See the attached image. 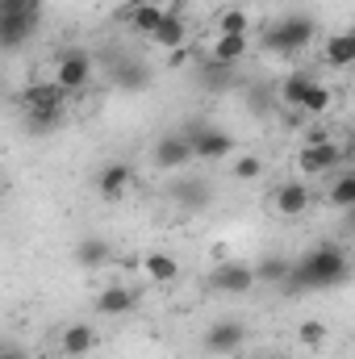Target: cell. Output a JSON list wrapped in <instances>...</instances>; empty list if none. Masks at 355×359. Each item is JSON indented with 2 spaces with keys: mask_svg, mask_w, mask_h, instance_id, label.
Listing matches in <instances>:
<instances>
[{
  "mask_svg": "<svg viewBox=\"0 0 355 359\" xmlns=\"http://www.w3.org/2000/svg\"><path fill=\"white\" fill-rule=\"evenodd\" d=\"M347 255H343V247H335V243H322V247H314L305 259H297L293 271H288V288H301V292H318V288H335V284H343L347 280Z\"/></svg>",
  "mask_w": 355,
  "mask_h": 359,
  "instance_id": "6da1fadb",
  "label": "cell"
},
{
  "mask_svg": "<svg viewBox=\"0 0 355 359\" xmlns=\"http://www.w3.org/2000/svg\"><path fill=\"white\" fill-rule=\"evenodd\" d=\"M314 17H305V13H288V17H280V21H272L264 29V46L272 55H293V50H301V46H309L314 42Z\"/></svg>",
  "mask_w": 355,
  "mask_h": 359,
  "instance_id": "7a4b0ae2",
  "label": "cell"
},
{
  "mask_svg": "<svg viewBox=\"0 0 355 359\" xmlns=\"http://www.w3.org/2000/svg\"><path fill=\"white\" fill-rule=\"evenodd\" d=\"M63 104H67V88L63 84H34L25 88V113H29V130H51L59 117H63Z\"/></svg>",
  "mask_w": 355,
  "mask_h": 359,
  "instance_id": "3957f363",
  "label": "cell"
},
{
  "mask_svg": "<svg viewBox=\"0 0 355 359\" xmlns=\"http://www.w3.org/2000/svg\"><path fill=\"white\" fill-rule=\"evenodd\" d=\"M343 159H347V151H343L335 138H326V142L301 147V155H297V168H301V176H326V172H335Z\"/></svg>",
  "mask_w": 355,
  "mask_h": 359,
  "instance_id": "277c9868",
  "label": "cell"
},
{
  "mask_svg": "<svg viewBox=\"0 0 355 359\" xmlns=\"http://www.w3.org/2000/svg\"><path fill=\"white\" fill-rule=\"evenodd\" d=\"M255 280H260V271L247 268V264H217V268L209 271V288L213 292H226V297H243V292H251L255 288Z\"/></svg>",
  "mask_w": 355,
  "mask_h": 359,
  "instance_id": "5b68a950",
  "label": "cell"
},
{
  "mask_svg": "<svg viewBox=\"0 0 355 359\" xmlns=\"http://www.w3.org/2000/svg\"><path fill=\"white\" fill-rule=\"evenodd\" d=\"M243 343H247V326H243V322H234V318L213 322V326H209V334H205V351H209V355H234Z\"/></svg>",
  "mask_w": 355,
  "mask_h": 359,
  "instance_id": "8992f818",
  "label": "cell"
},
{
  "mask_svg": "<svg viewBox=\"0 0 355 359\" xmlns=\"http://www.w3.org/2000/svg\"><path fill=\"white\" fill-rule=\"evenodd\" d=\"M88 80H92V59L84 50H67L55 67V84H63L67 92H80L88 88Z\"/></svg>",
  "mask_w": 355,
  "mask_h": 359,
  "instance_id": "52a82bcc",
  "label": "cell"
},
{
  "mask_svg": "<svg viewBox=\"0 0 355 359\" xmlns=\"http://www.w3.org/2000/svg\"><path fill=\"white\" fill-rule=\"evenodd\" d=\"M188 138H192V155L196 159H226L234 151V138L226 130H213V126H196Z\"/></svg>",
  "mask_w": 355,
  "mask_h": 359,
  "instance_id": "ba28073f",
  "label": "cell"
},
{
  "mask_svg": "<svg viewBox=\"0 0 355 359\" xmlns=\"http://www.w3.org/2000/svg\"><path fill=\"white\" fill-rule=\"evenodd\" d=\"M38 21H42V4L38 8H29V13H13V17H0V42L8 46V50H17L34 29H38Z\"/></svg>",
  "mask_w": 355,
  "mask_h": 359,
  "instance_id": "9c48e42d",
  "label": "cell"
},
{
  "mask_svg": "<svg viewBox=\"0 0 355 359\" xmlns=\"http://www.w3.org/2000/svg\"><path fill=\"white\" fill-rule=\"evenodd\" d=\"M188 159H196V155H192V138H184V134H168V138L155 142V163H159L163 172H176V168H184Z\"/></svg>",
  "mask_w": 355,
  "mask_h": 359,
  "instance_id": "30bf717a",
  "label": "cell"
},
{
  "mask_svg": "<svg viewBox=\"0 0 355 359\" xmlns=\"http://www.w3.org/2000/svg\"><path fill=\"white\" fill-rule=\"evenodd\" d=\"M305 209H309V188H305V180H288V184L276 188V213H280V217H301Z\"/></svg>",
  "mask_w": 355,
  "mask_h": 359,
  "instance_id": "8fae6325",
  "label": "cell"
},
{
  "mask_svg": "<svg viewBox=\"0 0 355 359\" xmlns=\"http://www.w3.org/2000/svg\"><path fill=\"white\" fill-rule=\"evenodd\" d=\"M126 17H130V25H134L138 34H151V38H155V29H159L163 17H168V4H159V0H142V4L126 8Z\"/></svg>",
  "mask_w": 355,
  "mask_h": 359,
  "instance_id": "7c38bea8",
  "label": "cell"
},
{
  "mask_svg": "<svg viewBox=\"0 0 355 359\" xmlns=\"http://www.w3.org/2000/svg\"><path fill=\"white\" fill-rule=\"evenodd\" d=\"M130 309H134V292H130V288L109 284V288L96 292V313H100V318H121V313H130Z\"/></svg>",
  "mask_w": 355,
  "mask_h": 359,
  "instance_id": "4fadbf2b",
  "label": "cell"
},
{
  "mask_svg": "<svg viewBox=\"0 0 355 359\" xmlns=\"http://www.w3.org/2000/svg\"><path fill=\"white\" fill-rule=\"evenodd\" d=\"M134 184V172H130V163H109V168H100L96 172V188H100V196H121L126 188Z\"/></svg>",
  "mask_w": 355,
  "mask_h": 359,
  "instance_id": "5bb4252c",
  "label": "cell"
},
{
  "mask_svg": "<svg viewBox=\"0 0 355 359\" xmlns=\"http://www.w3.org/2000/svg\"><path fill=\"white\" fill-rule=\"evenodd\" d=\"M59 347H63V355H72V359L88 355L92 347H96V330H92L88 322H76V326H67V330H63Z\"/></svg>",
  "mask_w": 355,
  "mask_h": 359,
  "instance_id": "9a60e30c",
  "label": "cell"
},
{
  "mask_svg": "<svg viewBox=\"0 0 355 359\" xmlns=\"http://www.w3.org/2000/svg\"><path fill=\"white\" fill-rule=\"evenodd\" d=\"M243 55H247V34H217L213 50H209V59L222 63V67H234Z\"/></svg>",
  "mask_w": 355,
  "mask_h": 359,
  "instance_id": "2e32d148",
  "label": "cell"
},
{
  "mask_svg": "<svg viewBox=\"0 0 355 359\" xmlns=\"http://www.w3.org/2000/svg\"><path fill=\"white\" fill-rule=\"evenodd\" d=\"M172 196H176L184 209H201V205H209L213 192H209L205 180H176V184H172Z\"/></svg>",
  "mask_w": 355,
  "mask_h": 359,
  "instance_id": "e0dca14e",
  "label": "cell"
},
{
  "mask_svg": "<svg viewBox=\"0 0 355 359\" xmlns=\"http://www.w3.org/2000/svg\"><path fill=\"white\" fill-rule=\"evenodd\" d=\"M326 63H330V67H351L355 63V29L335 34V38L326 42Z\"/></svg>",
  "mask_w": 355,
  "mask_h": 359,
  "instance_id": "ac0fdd59",
  "label": "cell"
},
{
  "mask_svg": "<svg viewBox=\"0 0 355 359\" xmlns=\"http://www.w3.org/2000/svg\"><path fill=\"white\" fill-rule=\"evenodd\" d=\"M314 84H318V80H314L309 72H293V76H288V80L280 84V100H284L288 109H301V100H305V92L314 88Z\"/></svg>",
  "mask_w": 355,
  "mask_h": 359,
  "instance_id": "d6986e66",
  "label": "cell"
},
{
  "mask_svg": "<svg viewBox=\"0 0 355 359\" xmlns=\"http://www.w3.org/2000/svg\"><path fill=\"white\" fill-rule=\"evenodd\" d=\"M76 264H80V268H105V264H109V243H105V238H84V243L76 247Z\"/></svg>",
  "mask_w": 355,
  "mask_h": 359,
  "instance_id": "ffe728a7",
  "label": "cell"
},
{
  "mask_svg": "<svg viewBox=\"0 0 355 359\" xmlns=\"http://www.w3.org/2000/svg\"><path fill=\"white\" fill-rule=\"evenodd\" d=\"M142 268H147V276H151L155 284H172V280L180 276V264L172 259V255H163V251L147 255V264H142Z\"/></svg>",
  "mask_w": 355,
  "mask_h": 359,
  "instance_id": "44dd1931",
  "label": "cell"
},
{
  "mask_svg": "<svg viewBox=\"0 0 355 359\" xmlns=\"http://www.w3.org/2000/svg\"><path fill=\"white\" fill-rule=\"evenodd\" d=\"M184 34H188V29H184V17H180V13H168L163 25L155 29V42L168 46V50H176V46H184Z\"/></svg>",
  "mask_w": 355,
  "mask_h": 359,
  "instance_id": "7402d4cb",
  "label": "cell"
},
{
  "mask_svg": "<svg viewBox=\"0 0 355 359\" xmlns=\"http://www.w3.org/2000/svg\"><path fill=\"white\" fill-rule=\"evenodd\" d=\"M330 205L335 209H355V172H343L330 184Z\"/></svg>",
  "mask_w": 355,
  "mask_h": 359,
  "instance_id": "603a6c76",
  "label": "cell"
},
{
  "mask_svg": "<svg viewBox=\"0 0 355 359\" xmlns=\"http://www.w3.org/2000/svg\"><path fill=\"white\" fill-rule=\"evenodd\" d=\"M326 109H330V88L314 84V88L305 92V100H301V113H305V117H314V113H326Z\"/></svg>",
  "mask_w": 355,
  "mask_h": 359,
  "instance_id": "cb8c5ba5",
  "label": "cell"
},
{
  "mask_svg": "<svg viewBox=\"0 0 355 359\" xmlns=\"http://www.w3.org/2000/svg\"><path fill=\"white\" fill-rule=\"evenodd\" d=\"M255 271H260V280H267V284H288V271H293V264H284V259H264Z\"/></svg>",
  "mask_w": 355,
  "mask_h": 359,
  "instance_id": "d4e9b609",
  "label": "cell"
},
{
  "mask_svg": "<svg viewBox=\"0 0 355 359\" xmlns=\"http://www.w3.org/2000/svg\"><path fill=\"white\" fill-rule=\"evenodd\" d=\"M217 29L222 34H247V13L243 8H226L222 21H217Z\"/></svg>",
  "mask_w": 355,
  "mask_h": 359,
  "instance_id": "484cf974",
  "label": "cell"
},
{
  "mask_svg": "<svg viewBox=\"0 0 355 359\" xmlns=\"http://www.w3.org/2000/svg\"><path fill=\"white\" fill-rule=\"evenodd\" d=\"M117 84H121V88H142V84H147V67H142V63L117 67Z\"/></svg>",
  "mask_w": 355,
  "mask_h": 359,
  "instance_id": "4316f807",
  "label": "cell"
},
{
  "mask_svg": "<svg viewBox=\"0 0 355 359\" xmlns=\"http://www.w3.org/2000/svg\"><path fill=\"white\" fill-rule=\"evenodd\" d=\"M260 176H264V159H255V155L234 159V180H260Z\"/></svg>",
  "mask_w": 355,
  "mask_h": 359,
  "instance_id": "83f0119b",
  "label": "cell"
},
{
  "mask_svg": "<svg viewBox=\"0 0 355 359\" xmlns=\"http://www.w3.org/2000/svg\"><path fill=\"white\" fill-rule=\"evenodd\" d=\"M326 343V326L322 322H305L301 326V347H322Z\"/></svg>",
  "mask_w": 355,
  "mask_h": 359,
  "instance_id": "f1b7e54d",
  "label": "cell"
},
{
  "mask_svg": "<svg viewBox=\"0 0 355 359\" xmlns=\"http://www.w3.org/2000/svg\"><path fill=\"white\" fill-rule=\"evenodd\" d=\"M42 0H0V17H13V13H29L38 8Z\"/></svg>",
  "mask_w": 355,
  "mask_h": 359,
  "instance_id": "f546056e",
  "label": "cell"
},
{
  "mask_svg": "<svg viewBox=\"0 0 355 359\" xmlns=\"http://www.w3.org/2000/svg\"><path fill=\"white\" fill-rule=\"evenodd\" d=\"M0 359H29V355H25L21 347H4V355H0Z\"/></svg>",
  "mask_w": 355,
  "mask_h": 359,
  "instance_id": "4dcf8cb0",
  "label": "cell"
},
{
  "mask_svg": "<svg viewBox=\"0 0 355 359\" xmlns=\"http://www.w3.org/2000/svg\"><path fill=\"white\" fill-rule=\"evenodd\" d=\"M343 151H347V159H351V163H355V138H351V142H347V147H343Z\"/></svg>",
  "mask_w": 355,
  "mask_h": 359,
  "instance_id": "1f68e13d",
  "label": "cell"
},
{
  "mask_svg": "<svg viewBox=\"0 0 355 359\" xmlns=\"http://www.w3.org/2000/svg\"><path fill=\"white\" fill-rule=\"evenodd\" d=\"M347 230L355 234V209H347Z\"/></svg>",
  "mask_w": 355,
  "mask_h": 359,
  "instance_id": "d6a6232c",
  "label": "cell"
},
{
  "mask_svg": "<svg viewBox=\"0 0 355 359\" xmlns=\"http://www.w3.org/2000/svg\"><path fill=\"white\" fill-rule=\"evenodd\" d=\"M267 359H284V355H267Z\"/></svg>",
  "mask_w": 355,
  "mask_h": 359,
  "instance_id": "836d02e7",
  "label": "cell"
},
{
  "mask_svg": "<svg viewBox=\"0 0 355 359\" xmlns=\"http://www.w3.org/2000/svg\"><path fill=\"white\" fill-rule=\"evenodd\" d=\"M159 4H163V0H159Z\"/></svg>",
  "mask_w": 355,
  "mask_h": 359,
  "instance_id": "e575fe53",
  "label": "cell"
}]
</instances>
